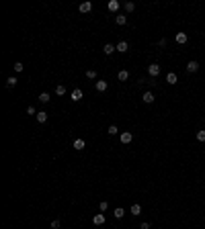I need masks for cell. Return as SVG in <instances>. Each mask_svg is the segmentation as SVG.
<instances>
[{
    "mask_svg": "<svg viewBox=\"0 0 205 229\" xmlns=\"http://www.w3.org/2000/svg\"><path fill=\"white\" fill-rule=\"evenodd\" d=\"M148 74H150L152 78L160 76V64H150V66H148Z\"/></svg>",
    "mask_w": 205,
    "mask_h": 229,
    "instance_id": "obj_1",
    "label": "cell"
},
{
    "mask_svg": "<svg viewBox=\"0 0 205 229\" xmlns=\"http://www.w3.org/2000/svg\"><path fill=\"white\" fill-rule=\"evenodd\" d=\"M119 139H121V143H125V145H127V143L133 141V135H131L129 131H123V133L119 135Z\"/></svg>",
    "mask_w": 205,
    "mask_h": 229,
    "instance_id": "obj_2",
    "label": "cell"
},
{
    "mask_svg": "<svg viewBox=\"0 0 205 229\" xmlns=\"http://www.w3.org/2000/svg\"><path fill=\"white\" fill-rule=\"evenodd\" d=\"M82 96H84V92H82L80 88H76V90H72V96H70V98H72L74 102H80V100H82Z\"/></svg>",
    "mask_w": 205,
    "mask_h": 229,
    "instance_id": "obj_3",
    "label": "cell"
},
{
    "mask_svg": "<svg viewBox=\"0 0 205 229\" xmlns=\"http://www.w3.org/2000/svg\"><path fill=\"white\" fill-rule=\"evenodd\" d=\"M199 70V61H189V64H187V72H189V74H195V72H197Z\"/></svg>",
    "mask_w": 205,
    "mask_h": 229,
    "instance_id": "obj_4",
    "label": "cell"
},
{
    "mask_svg": "<svg viewBox=\"0 0 205 229\" xmlns=\"http://www.w3.org/2000/svg\"><path fill=\"white\" fill-rule=\"evenodd\" d=\"M107 8H109L111 13H117V10L121 8V2H117V0H109V4H107Z\"/></svg>",
    "mask_w": 205,
    "mask_h": 229,
    "instance_id": "obj_5",
    "label": "cell"
},
{
    "mask_svg": "<svg viewBox=\"0 0 205 229\" xmlns=\"http://www.w3.org/2000/svg\"><path fill=\"white\" fill-rule=\"evenodd\" d=\"M117 51V45H113V43H107L105 47H102V53L105 55H111V53H115Z\"/></svg>",
    "mask_w": 205,
    "mask_h": 229,
    "instance_id": "obj_6",
    "label": "cell"
},
{
    "mask_svg": "<svg viewBox=\"0 0 205 229\" xmlns=\"http://www.w3.org/2000/svg\"><path fill=\"white\" fill-rule=\"evenodd\" d=\"M127 49H129V43H127V41H119V43H117V51L127 53Z\"/></svg>",
    "mask_w": 205,
    "mask_h": 229,
    "instance_id": "obj_7",
    "label": "cell"
},
{
    "mask_svg": "<svg viewBox=\"0 0 205 229\" xmlns=\"http://www.w3.org/2000/svg\"><path fill=\"white\" fill-rule=\"evenodd\" d=\"M78 10L80 13H90L92 10V2H82L80 6H78Z\"/></svg>",
    "mask_w": 205,
    "mask_h": 229,
    "instance_id": "obj_8",
    "label": "cell"
},
{
    "mask_svg": "<svg viewBox=\"0 0 205 229\" xmlns=\"http://www.w3.org/2000/svg\"><path fill=\"white\" fill-rule=\"evenodd\" d=\"M142 100L146 102V104H152V102H154V94H152L150 90H148V92H144V96H142Z\"/></svg>",
    "mask_w": 205,
    "mask_h": 229,
    "instance_id": "obj_9",
    "label": "cell"
},
{
    "mask_svg": "<svg viewBox=\"0 0 205 229\" xmlns=\"http://www.w3.org/2000/svg\"><path fill=\"white\" fill-rule=\"evenodd\" d=\"M166 82H168V84H177V82H178V76L174 74V72H168V74H166Z\"/></svg>",
    "mask_w": 205,
    "mask_h": 229,
    "instance_id": "obj_10",
    "label": "cell"
},
{
    "mask_svg": "<svg viewBox=\"0 0 205 229\" xmlns=\"http://www.w3.org/2000/svg\"><path fill=\"white\" fill-rule=\"evenodd\" d=\"M92 223H95V225H102V223H105V215H102V213H96V215L92 217Z\"/></svg>",
    "mask_w": 205,
    "mask_h": 229,
    "instance_id": "obj_11",
    "label": "cell"
},
{
    "mask_svg": "<svg viewBox=\"0 0 205 229\" xmlns=\"http://www.w3.org/2000/svg\"><path fill=\"white\" fill-rule=\"evenodd\" d=\"M95 86H96V90H99V92H105L109 84H107V80H99V82H96V84H95Z\"/></svg>",
    "mask_w": 205,
    "mask_h": 229,
    "instance_id": "obj_12",
    "label": "cell"
},
{
    "mask_svg": "<svg viewBox=\"0 0 205 229\" xmlns=\"http://www.w3.org/2000/svg\"><path fill=\"white\" fill-rule=\"evenodd\" d=\"M187 39H189V37H187V33H177V43H178V45H184V43H187Z\"/></svg>",
    "mask_w": 205,
    "mask_h": 229,
    "instance_id": "obj_13",
    "label": "cell"
},
{
    "mask_svg": "<svg viewBox=\"0 0 205 229\" xmlns=\"http://www.w3.org/2000/svg\"><path fill=\"white\" fill-rule=\"evenodd\" d=\"M115 23H117V25H127V14H117Z\"/></svg>",
    "mask_w": 205,
    "mask_h": 229,
    "instance_id": "obj_14",
    "label": "cell"
},
{
    "mask_svg": "<svg viewBox=\"0 0 205 229\" xmlns=\"http://www.w3.org/2000/svg\"><path fill=\"white\" fill-rule=\"evenodd\" d=\"M35 117H37V123H45L47 121V113H45V111H39Z\"/></svg>",
    "mask_w": 205,
    "mask_h": 229,
    "instance_id": "obj_15",
    "label": "cell"
},
{
    "mask_svg": "<svg viewBox=\"0 0 205 229\" xmlns=\"http://www.w3.org/2000/svg\"><path fill=\"white\" fill-rule=\"evenodd\" d=\"M72 145H74V149H78V151H80V149H84V145H86V143H84V139H74V143H72Z\"/></svg>",
    "mask_w": 205,
    "mask_h": 229,
    "instance_id": "obj_16",
    "label": "cell"
},
{
    "mask_svg": "<svg viewBox=\"0 0 205 229\" xmlns=\"http://www.w3.org/2000/svg\"><path fill=\"white\" fill-rule=\"evenodd\" d=\"M49 100H51V96H49L47 92H41V94H39V102H43V104H47Z\"/></svg>",
    "mask_w": 205,
    "mask_h": 229,
    "instance_id": "obj_17",
    "label": "cell"
},
{
    "mask_svg": "<svg viewBox=\"0 0 205 229\" xmlns=\"http://www.w3.org/2000/svg\"><path fill=\"white\" fill-rule=\"evenodd\" d=\"M123 8H125V14H127V13H133V10H136V4H133V2H125V4H123Z\"/></svg>",
    "mask_w": 205,
    "mask_h": 229,
    "instance_id": "obj_18",
    "label": "cell"
},
{
    "mask_svg": "<svg viewBox=\"0 0 205 229\" xmlns=\"http://www.w3.org/2000/svg\"><path fill=\"white\" fill-rule=\"evenodd\" d=\"M117 78H119V80H121V82H125V80H127V78H129V72H127V70H121V72L117 74Z\"/></svg>",
    "mask_w": 205,
    "mask_h": 229,
    "instance_id": "obj_19",
    "label": "cell"
},
{
    "mask_svg": "<svg viewBox=\"0 0 205 229\" xmlns=\"http://www.w3.org/2000/svg\"><path fill=\"white\" fill-rule=\"evenodd\" d=\"M113 215H115L117 219H123V215H125V209H121V207H117V209L113 211Z\"/></svg>",
    "mask_w": 205,
    "mask_h": 229,
    "instance_id": "obj_20",
    "label": "cell"
},
{
    "mask_svg": "<svg viewBox=\"0 0 205 229\" xmlns=\"http://www.w3.org/2000/svg\"><path fill=\"white\" fill-rule=\"evenodd\" d=\"M129 211H131V215H136V217H137L140 213H142V207H140V205H131V209H129Z\"/></svg>",
    "mask_w": 205,
    "mask_h": 229,
    "instance_id": "obj_21",
    "label": "cell"
},
{
    "mask_svg": "<svg viewBox=\"0 0 205 229\" xmlns=\"http://www.w3.org/2000/svg\"><path fill=\"white\" fill-rule=\"evenodd\" d=\"M17 82H19V80H17L14 76H10V78L6 80V86H8V88H14V86H17Z\"/></svg>",
    "mask_w": 205,
    "mask_h": 229,
    "instance_id": "obj_22",
    "label": "cell"
},
{
    "mask_svg": "<svg viewBox=\"0 0 205 229\" xmlns=\"http://www.w3.org/2000/svg\"><path fill=\"white\" fill-rule=\"evenodd\" d=\"M55 94H58V96H64V94H66V88L62 86V84H60V86H55Z\"/></svg>",
    "mask_w": 205,
    "mask_h": 229,
    "instance_id": "obj_23",
    "label": "cell"
},
{
    "mask_svg": "<svg viewBox=\"0 0 205 229\" xmlns=\"http://www.w3.org/2000/svg\"><path fill=\"white\" fill-rule=\"evenodd\" d=\"M197 141H205V131H197Z\"/></svg>",
    "mask_w": 205,
    "mask_h": 229,
    "instance_id": "obj_24",
    "label": "cell"
},
{
    "mask_svg": "<svg viewBox=\"0 0 205 229\" xmlns=\"http://www.w3.org/2000/svg\"><path fill=\"white\" fill-rule=\"evenodd\" d=\"M117 133H119L117 125H111V127H109V135H117Z\"/></svg>",
    "mask_w": 205,
    "mask_h": 229,
    "instance_id": "obj_25",
    "label": "cell"
},
{
    "mask_svg": "<svg viewBox=\"0 0 205 229\" xmlns=\"http://www.w3.org/2000/svg\"><path fill=\"white\" fill-rule=\"evenodd\" d=\"M23 70H25V66H23L20 61H17V64H14V72H23Z\"/></svg>",
    "mask_w": 205,
    "mask_h": 229,
    "instance_id": "obj_26",
    "label": "cell"
},
{
    "mask_svg": "<svg viewBox=\"0 0 205 229\" xmlns=\"http://www.w3.org/2000/svg\"><path fill=\"white\" fill-rule=\"evenodd\" d=\"M86 78L95 80V78H96V72H95V70H88V72H86Z\"/></svg>",
    "mask_w": 205,
    "mask_h": 229,
    "instance_id": "obj_27",
    "label": "cell"
},
{
    "mask_svg": "<svg viewBox=\"0 0 205 229\" xmlns=\"http://www.w3.org/2000/svg\"><path fill=\"white\" fill-rule=\"evenodd\" d=\"M107 209H109V205H107V202L102 201L101 205H99V211H101V213H102V211H107Z\"/></svg>",
    "mask_w": 205,
    "mask_h": 229,
    "instance_id": "obj_28",
    "label": "cell"
},
{
    "mask_svg": "<svg viewBox=\"0 0 205 229\" xmlns=\"http://www.w3.org/2000/svg\"><path fill=\"white\" fill-rule=\"evenodd\" d=\"M37 113H39V111H37L35 107H29V108H27V114H37Z\"/></svg>",
    "mask_w": 205,
    "mask_h": 229,
    "instance_id": "obj_29",
    "label": "cell"
},
{
    "mask_svg": "<svg viewBox=\"0 0 205 229\" xmlns=\"http://www.w3.org/2000/svg\"><path fill=\"white\" fill-rule=\"evenodd\" d=\"M140 229H150V223H148V221H144L142 225H140Z\"/></svg>",
    "mask_w": 205,
    "mask_h": 229,
    "instance_id": "obj_30",
    "label": "cell"
},
{
    "mask_svg": "<svg viewBox=\"0 0 205 229\" xmlns=\"http://www.w3.org/2000/svg\"><path fill=\"white\" fill-rule=\"evenodd\" d=\"M51 227H54V229H60V221H58V219H55V221H51Z\"/></svg>",
    "mask_w": 205,
    "mask_h": 229,
    "instance_id": "obj_31",
    "label": "cell"
}]
</instances>
